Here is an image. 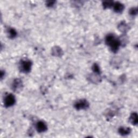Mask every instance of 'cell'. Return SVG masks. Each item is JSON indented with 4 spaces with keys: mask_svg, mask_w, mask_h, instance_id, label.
Returning <instances> with one entry per match:
<instances>
[{
    "mask_svg": "<svg viewBox=\"0 0 138 138\" xmlns=\"http://www.w3.org/2000/svg\"><path fill=\"white\" fill-rule=\"evenodd\" d=\"M112 4H113V2H112V1H106V2H104L103 5L105 8H107V7H110V6H111Z\"/></svg>",
    "mask_w": 138,
    "mask_h": 138,
    "instance_id": "cell-11",
    "label": "cell"
},
{
    "mask_svg": "<svg viewBox=\"0 0 138 138\" xmlns=\"http://www.w3.org/2000/svg\"><path fill=\"white\" fill-rule=\"evenodd\" d=\"M131 122L133 125H137L138 123V115L137 113H133L131 116L130 118Z\"/></svg>",
    "mask_w": 138,
    "mask_h": 138,
    "instance_id": "cell-8",
    "label": "cell"
},
{
    "mask_svg": "<svg viewBox=\"0 0 138 138\" xmlns=\"http://www.w3.org/2000/svg\"><path fill=\"white\" fill-rule=\"evenodd\" d=\"M9 36L11 38H14L16 36V31L13 29H10L9 31Z\"/></svg>",
    "mask_w": 138,
    "mask_h": 138,
    "instance_id": "cell-10",
    "label": "cell"
},
{
    "mask_svg": "<svg viewBox=\"0 0 138 138\" xmlns=\"http://www.w3.org/2000/svg\"><path fill=\"white\" fill-rule=\"evenodd\" d=\"M54 3H55V1H49L48 2V6H52Z\"/></svg>",
    "mask_w": 138,
    "mask_h": 138,
    "instance_id": "cell-14",
    "label": "cell"
},
{
    "mask_svg": "<svg viewBox=\"0 0 138 138\" xmlns=\"http://www.w3.org/2000/svg\"><path fill=\"white\" fill-rule=\"evenodd\" d=\"M124 6L123 4L120 3L119 2H117L114 4V10L115 12L120 13L124 10Z\"/></svg>",
    "mask_w": 138,
    "mask_h": 138,
    "instance_id": "cell-7",
    "label": "cell"
},
{
    "mask_svg": "<svg viewBox=\"0 0 138 138\" xmlns=\"http://www.w3.org/2000/svg\"><path fill=\"white\" fill-rule=\"evenodd\" d=\"M31 63L29 61H23L21 64V69L24 72H28L31 69Z\"/></svg>",
    "mask_w": 138,
    "mask_h": 138,
    "instance_id": "cell-3",
    "label": "cell"
},
{
    "mask_svg": "<svg viewBox=\"0 0 138 138\" xmlns=\"http://www.w3.org/2000/svg\"><path fill=\"white\" fill-rule=\"evenodd\" d=\"M119 132L122 135H126L129 133V129L127 128H121L119 129Z\"/></svg>",
    "mask_w": 138,
    "mask_h": 138,
    "instance_id": "cell-9",
    "label": "cell"
},
{
    "mask_svg": "<svg viewBox=\"0 0 138 138\" xmlns=\"http://www.w3.org/2000/svg\"><path fill=\"white\" fill-rule=\"evenodd\" d=\"M138 12V10L137 8H132V9L130 10V14L132 15H136Z\"/></svg>",
    "mask_w": 138,
    "mask_h": 138,
    "instance_id": "cell-12",
    "label": "cell"
},
{
    "mask_svg": "<svg viewBox=\"0 0 138 138\" xmlns=\"http://www.w3.org/2000/svg\"><path fill=\"white\" fill-rule=\"evenodd\" d=\"M88 106V103L85 100H82L77 102L75 104V107L77 109H85V107H87Z\"/></svg>",
    "mask_w": 138,
    "mask_h": 138,
    "instance_id": "cell-5",
    "label": "cell"
},
{
    "mask_svg": "<svg viewBox=\"0 0 138 138\" xmlns=\"http://www.w3.org/2000/svg\"><path fill=\"white\" fill-rule=\"evenodd\" d=\"M4 102L5 106L6 107H10L13 106L15 102V97L12 95V94H8L5 98Z\"/></svg>",
    "mask_w": 138,
    "mask_h": 138,
    "instance_id": "cell-2",
    "label": "cell"
},
{
    "mask_svg": "<svg viewBox=\"0 0 138 138\" xmlns=\"http://www.w3.org/2000/svg\"><path fill=\"white\" fill-rule=\"evenodd\" d=\"M93 70L94 72H97V73H99L100 72L99 67V66L98 65H97V64H94V65H93Z\"/></svg>",
    "mask_w": 138,
    "mask_h": 138,
    "instance_id": "cell-13",
    "label": "cell"
},
{
    "mask_svg": "<svg viewBox=\"0 0 138 138\" xmlns=\"http://www.w3.org/2000/svg\"><path fill=\"white\" fill-rule=\"evenodd\" d=\"M36 129L38 132L41 133V132H45L46 130H47V126L44 122H43V121H39V122L37 123L36 125Z\"/></svg>",
    "mask_w": 138,
    "mask_h": 138,
    "instance_id": "cell-4",
    "label": "cell"
},
{
    "mask_svg": "<svg viewBox=\"0 0 138 138\" xmlns=\"http://www.w3.org/2000/svg\"><path fill=\"white\" fill-rule=\"evenodd\" d=\"M22 86V83L20 79H16L14 82H13V90H15V91H17L20 89L21 88Z\"/></svg>",
    "mask_w": 138,
    "mask_h": 138,
    "instance_id": "cell-6",
    "label": "cell"
},
{
    "mask_svg": "<svg viewBox=\"0 0 138 138\" xmlns=\"http://www.w3.org/2000/svg\"><path fill=\"white\" fill-rule=\"evenodd\" d=\"M106 43L107 44L110 45L111 49L113 51H117L120 46V42L115 38L114 35H109L106 38Z\"/></svg>",
    "mask_w": 138,
    "mask_h": 138,
    "instance_id": "cell-1",
    "label": "cell"
}]
</instances>
